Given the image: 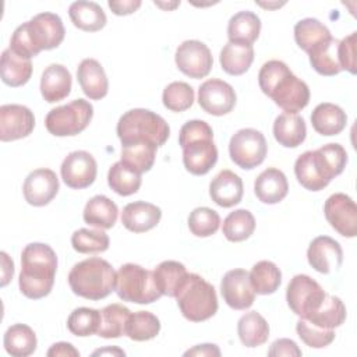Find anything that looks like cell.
Wrapping results in <instances>:
<instances>
[{
  "label": "cell",
  "mask_w": 357,
  "mask_h": 357,
  "mask_svg": "<svg viewBox=\"0 0 357 357\" xmlns=\"http://www.w3.org/2000/svg\"><path fill=\"white\" fill-rule=\"evenodd\" d=\"M261 91L269 96L284 113H298L310 102L308 85L297 78L286 63L280 60L266 61L258 73Z\"/></svg>",
  "instance_id": "6da1fadb"
},
{
  "label": "cell",
  "mask_w": 357,
  "mask_h": 357,
  "mask_svg": "<svg viewBox=\"0 0 357 357\" xmlns=\"http://www.w3.org/2000/svg\"><path fill=\"white\" fill-rule=\"evenodd\" d=\"M57 255L43 243H31L21 252V272L18 284L21 293L32 300L46 297L54 284Z\"/></svg>",
  "instance_id": "7a4b0ae2"
},
{
  "label": "cell",
  "mask_w": 357,
  "mask_h": 357,
  "mask_svg": "<svg viewBox=\"0 0 357 357\" xmlns=\"http://www.w3.org/2000/svg\"><path fill=\"white\" fill-rule=\"evenodd\" d=\"M178 144L184 167L194 176L206 174L218 162L213 131L204 120H190L180 128Z\"/></svg>",
  "instance_id": "3957f363"
},
{
  "label": "cell",
  "mask_w": 357,
  "mask_h": 357,
  "mask_svg": "<svg viewBox=\"0 0 357 357\" xmlns=\"http://www.w3.org/2000/svg\"><path fill=\"white\" fill-rule=\"evenodd\" d=\"M68 284L74 294L98 301L107 297L114 290L116 272L106 259L92 257L71 268Z\"/></svg>",
  "instance_id": "277c9868"
},
{
  "label": "cell",
  "mask_w": 357,
  "mask_h": 357,
  "mask_svg": "<svg viewBox=\"0 0 357 357\" xmlns=\"http://www.w3.org/2000/svg\"><path fill=\"white\" fill-rule=\"evenodd\" d=\"M116 130L121 145L146 142L159 148L170 135L166 120L148 109H131L126 112L119 119Z\"/></svg>",
  "instance_id": "5b68a950"
},
{
  "label": "cell",
  "mask_w": 357,
  "mask_h": 357,
  "mask_svg": "<svg viewBox=\"0 0 357 357\" xmlns=\"http://www.w3.org/2000/svg\"><path fill=\"white\" fill-rule=\"evenodd\" d=\"M176 300L183 317L191 322L206 321L218 311L215 287L197 273H188Z\"/></svg>",
  "instance_id": "8992f818"
},
{
  "label": "cell",
  "mask_w": 357,
  "mask_h": 357,
  "mask_svg": "<svg viewBox=\"0 0 357 357\" xmlns=\"http://www.w3.org/2000/svg\"><path fill=\"white\" fill-rule=\"evenodd\" d=\"M114 291L123 301L135 304H151L162 297L153 278V271H148L137 264H124L119 268Z\"/></svg>",
  "instance_id": "52a82bcc"
},
{
  "label": "cell",
  "mask_w": 357,
  "mask_h": 357,
  "mask_svg": "<svg viewBox=\"0 0 357 357\" xmlns=\"http://www.w3.org/2000/svg\"><path fill=\"white\" fill-rule=\"evenodd\" d=\"M93 106L85 99H74L67 105L52 109L46 119V130L56 137H73L82 132L91 123Z\"/></svg>",
  "instance_id": "ba28073f"
},
{
  "label": "cell",
  "mask_w": 357,
  "mask_h": 357,
  "mask_svg": "<svg viewBox=\"0 0 357 357\" xmlns=\"http://www.w3.org/2000/svg\"><path fill=\"white\" fill-rule=\"evenodd\" d=\"M268 145L264 134L254 128H241L229 142L230 159L241 169L251 170L259 166L266 156Z\"/></svg>",
  "instance_id": "9c48e42d"
},
{
  "label": "cell",
  "mask_w": 357,
  "mask_h": 357,
  "mask_svg": "<svg viewBox=\"0 0 357 357\" xmlns=\"http://www.w3.org/2000/svg\"><path fill=\"white\" fill-rule=\"evenodd\" d=\"M325 296V290L317 280L301 273L291 278L286 290V301L290 310L303 319L318 310Z\"/></svg>",
  "instance_id": "30bf717a"
},
{
  "label": "cell",
  "mask_w": 357,
  "mask_h": 357,
  "mask_svg": "<svg viewBox=\"0 0 357 357\" xmlns=\"http://www.w3.org/2000/svg\"><path fill=\"white\" fill-rule=\"evenodd\" d=\"M22 25L32 47L38 54L42 50H52L57 47L66 35L63 21L54 13H39Z\"/></svg>",
  "instance_id": "8fae6325"
},
{
  "label": "cell",
  "mask_w": 357,
  "mask_h": 357,
  "mask_svg": "<svg viewBox=\"0 0 357 357\" xmlns=\"http://www.w3.org/2000/svg\"><path fill=\"white\" fill-rule=\"evenodd\" d=\"M177 68L190 78L199 79L206 77L213 66V59L209 47L201 40H184L176 50Z\"/></svg>",
  "instance_id": "7c38bea8"
},
{
  "label": "cell",
  "mask_w": 357,
  "mask_h": 357,
  "mask_svg": "<svg viewBox=\"0 0 357 357\" xmlns=\"http://www.w3.org/2000/svg\"><path fill=\"white\" fill-rule=\"evenodd\" d=\"M324 213L329 225L343 237L357 234V206L356 202L343 192L332 194L324 205Z\"/></svg>",
  "instance_id": "4fadbf2b"
},
{
  "label": "cell",
  "mask_w": 357,
  "mask_h": 357,
  "mask_svg": "<svg viewBox=\"0 0 357 357\" xmlns=\"http://www.w3.org/2000/svg\"><path fill=\"white\" fill-rule=\"evenodd\" d=\"M61 178L67 187L82 190L89 187L98 173L95 158L86 151H74L68 153L60 167Z\"/></svg>",
  "instance_id": "5bb4252c"
},
{
  "label": "cell",
  "mask_w": 357,
  "mask_h": 357,
  "mask_svg": "<svg viewBox=\"0 0 357 357\" xmlns=\"http://www.w3.org/2000/svg\"><path fill=\"white\" fill-rule=\"evenodd\" d=\"M236 99L233 86L223 79L212 78L202 82L198 88V103L212 116L230 113L236 105Z\"/></svg>",
  "instance_id": "9a60e30c"
},
{
  "label": "cell",
  "mask_w": 357,
  "mask_h": 357,
  "mask_svg": "<svg viewBox=\"0 0 357 357\" xmlns=\"http://www.w3.org/2000/svg\"><path fill=\"white\" fill-rule=\"evenodd\" d=\"M220 293L226 304L233 310H247L254 304L255 291L245 269L227 271L220 282Z\"/></svg>",
  "instance_id": "2e32d148"
},
{
  "label": "cell",
  "mask_w": 357,
  "mask_h": 357,
  "mask_svg": "<svg viewBox=\"0 0 357 357\" xmlns=\"http://www.w3.org/2000/svg\"><path fill=\"white\" fill-rule=\"evenodd\" d=\"M35 127L33 113L22 105L0 106V139L3 142L28 137Z\"/></svg>",
  "instance_id": "e0dca14e"
},
{
  "label": "cell",
  "mask_w": 357,
  "mask_h": 357,
  "mask_svg": "<svg viewBox=\"0 0 357 357\" xmlns=\"http://www.w3.org/2000/svg\"><path fill=\"white\" fill-rule=\"evenodd\" d=\"M22 192L29 205L45 206L57 195L59 178L50 169H36L26 176Z\"/></svg>",
  "instance_id": "ac0fdd59"
},
{
  "label": "cell",
  "mask_w": 357,
  "mask_h": 357,
  "mask_svg": "<svg viewBox=\"0 0 357 357\" xmlns=\"http://www.w3.org/2000/svg\"><path fill=\"white\" fill-rule=\"evenodd\" d=\"M308 264L319 273H329L340 268L343 251L340 244L329 236L315 237L307 250Z\"/></svg>",
  "instance_id": "d6986e66"
},
{
  "label": "cell",
  "mask_w": 357,
  "mask_h": 357,
  "mask_svg": "<svg viewBox=\"0 0 357 357\" xmlns=\"http://www.w3.org/2000/svg\"><path fill=\"white\" fill-rule=\"evenodd\" d=\"M244 194L243 180L231 170L219 172L209 184V195L215 204L222 208L237 205Z\"/></svg>",
  "instance_id": "ffe728a7"
},
{
  "label": "cell",
  "mask_w": 357,
  "mask_h": 357,
  "mask_svg": "<svg viewBox=\"0 0 357 357\" xmlns=\"http://www.w3.org/2000/svg\"><path fill=\"white\" fill-rule=\"evenodd\" d=\"M160 218V208L145 201L130 202L123 208L121 212L123 226L132 233H144L156 227Z\"/></svg>",
  "instance_id": "44dd1931"
},
{
  "label": "cell",
  "mask_w": 357,
  "mask_h": 357,
  "mask_svg": "<svg viewBox=\"0 0 357 357\" xmlns=\"http://www.w3.org/2000/svg\"><path fill=\"white\" fill-rule=\"evenodd\" d=\"M77 79L82 92L92 100L107 95L109 81L102 64L95 59H84L77 68Z\"/></svg>",
  "instance_id": "7402d4cb"
},
{
  "label": "cell",
  "mask_w": 357,
  "mask_h": 357,
  "mask_svg": "<svg viewBox=\"0 0 357 357\" xmlns=\"http://www.w3.org/2000/svg\"><path fill=\"white\" fill-rule=\"evenodd\" d=\"M71 74L63 64H50L40 78V93L49 103L60 102L71 92Z\"/></svg>",
  "instance_id": "603a6c76"
},
{
  "label": "cell",
  "mask_w": 357,
  "mask_h": 357,
  "mask_svg": "<svg viewBox=\"0 0 357 357\" xmlns=\"http://www.w3.org/2000/svg\"><path fill=\"white\" fill-rule=\"evenodd\" d=\"M254 192L264 204H278L289 192V183L284 173L276 167H268L255 178Z\"/></svg>",
  "instance_id": "cb8c5ba5"
},
{
  "label": "cell",
  "mask_w": 357,
  "mask_h": 357,
  "mask_svg": "<svg viewBox=\"0 0 357 357\" xmlns=\"http://www.w3.org/2000/svg\"><path fill=\"white\" fill-rule=\"evenodd\" d=\"M346 123V112L335 103H319L311 113V124L314 130L325 137L340 134L344 130Z\"/></svg>",
  "instance_id": "d4e9b609"
},
{
  "label": "cell",
  "mask_w": 357,
  "mask_h": 357,
  "mask_svg": "<svg viewBox=\"0 0 357 357\" xmlns=\"http://www.w3.org/2000/svg\"><path fill=\"white\" fill-rule=\"evenodd\" d=\"M307 135L305 121L300 114L282 113L275 119L273 137L284 148L301 145Z\"/></svg>",
  "instance_id": "484cf974"
},
{
  "label": "cell",
  "mask_w": 357,
  "mask_h": 357,
  "mask_svg": "<svg viewBox=\"0 0 357 357\" xmlns=\"http://www.w3.org/2000/svg\"><path fill=\"white\" fill-rule=\"evenodd\" d=\"M1 81L13 88L25 85L32 75L31 59L18 56L10 47L3 50L0 61Z\"/></svg>",
  "instance_id": "4316f807"
},
{
  "label": "cell",
  "mask_w": 357,
  "mask_h": 357,
  "mask_svg": "<svg viewBox=\"0 0 357 357\" xmlns=\"http://www.w3.org/2000/svg\"><path fill=\"white\" fill-rule=\"evenodd\" d=\"M294 174L297 181L310 191H321L331 183L325 177L314 151H305L296 159Z\"/></svg>",
  "instance_id": "83f0119b"
},
{
  "label": "cell",
  "mask_w": 357,
  "mask_h": 357,
  "mask_svg": "<svg viewBox=\"0 0 357 357\" xmlns=\"http://www.w3.org/2000/svg\"><path fill=\"white\" fill-rule=\"evenodd\" d=\"M68 15L74 26L85 32L100 31L107 22L103 8L95 1L78 0L71 3L68 7Z\"/></svg>",
  "instance_id": "f1b7e54d"
},
{
  "label": "cell",
  "mask_w": 357,
  "mask_h": 357,
  "mask_svg": "<svg viewBox=\"0 0 357 357\" xmlns=\"http://www.w3.org/2000/svg\"><path fill=\"white\" fill-rule=\"evenodd\" d=\"M220 66L230 75H241L251 67L254 61L252 45L227 42L220 50Z\"/></svg>",
  "instance_id": "f546056e"
},
{
  "label": "cell",
  "mask_w": 357,
  "mask_h": 357,
  "mask_svg": "<svg viewBox=\"0 0 357 357\" xmlns=\"http://www.w3.org/2000/svg\"><path fill=\"white\" fill-rule=\"evenodd\" d=\"M261 32V20L252 11L236 13L227 24L229 42L252 45Z\"/></svg>",
  "instance_id": "4dcf8cb0"
},
{
  "label": "cell",
  "mask_w": 357,
  "mask_h": 357,
  "mask_svg": "<svg viewBox=\"0 0 357 357\" xmlns=\"http://www.w3.org/2000/svg\"><path fill=\"white\" fill-rule=\"evenodd\" d=\"M188 272L181 262L163 261L153 269V278L162 296L174 297L185 282Z\"/></svg>",
  "instance_id": "1f68e13d"
},
{
  "label": "cell",
  "mask_w": 357,
  "mask_h": 357,
  "mask_svg": "<svg viewBox=\"0 0 357 357\" xmlns=\"http://www.w3.org/2000/svg\"><path fill=\"white\" fill-rule=\"evenodd\" d=\"M117 205L106 195L92 197L86 202L82 213L85 223L99 229H112L117 220Z\"/></svg>",
  "instance_id": "d6a6232c"
},
{
  "label": "cell",
  "mask_w": 357,
  "mask_h": 357,
  "mask_svg": "<svg viewBox=\"0 0 357 357\" xmlns=\"http://www.w3.org/2000/svg\"><path fill=\"white\" fill-rule=\"evenodd\" d=\"M6 351L13 357H28L36 350V335L33 329L25 324L11 325L3 339Z\"/></svg>",
  "instance_id": "836d02e7"
},
{
  "label": "cell",
  "mask_w": 357,
  "mask_h": 357,
  "mask_svg": "<svg viewBox=\"0 0 357 357\" xmlns=\"http://www.w3.org/2000/svg\"><path fill=\"white\" fill-rule=\"evenodd\" d=\"M237 333L245 347H258L269 337V325L257 311L245 312L237 322Z\"/></svg>",
  "instance_id": "e575fe53"
},
{
  "label": "cell",
  "mask_w": 357,
  "mask_h": 357,
  "mask_svg": "<svg viewBox=\"0 0 357 357\" xmlns=\"http://www.w3.org/2000/svg\"><path fill=\"white\" fill-rule=\"evenodd\" d=\"M337 45H339V40L335 38H331L324 43L315 46L308 53L310 63L318 74L332 77L342 71V67L337 59Z\"/></svg>",
  "instance_id": "d590c367"
},
{
  "label": "cell",
  "mask_w": 357,
  "mask_h": 357,
  "mask_svg": "<svg viewBox=\"0 0 357 357\" xmlns=\"http://www.w3.org/2000/svg\"><path fill=\"white\" fill-rule=\"evenodd\" d=\"M307 321L324 329H335L346 321V307L339 297L326 294L318 310Z\"/></svg>",
  "instance_id": "8d00e7d4"
},
{
  "label": "cell",
  "mask_w": 357,
  "mask_h": 357,
  "mask_svg": "<svg viewBox=\"0 0 357 357\" xmlns=\"http://www.w3.org/2000/svg\"><path fill=\"white\" fill-rule=\"evenodd\" d=\"M331 38V31L317 18H304L294 25L296 43L307 53Z\"/></svg>",
  "instance_id": "74e56055"
},
{
  "label": "cell",
  "mask_w": 357,
  "mask_h": 357,
  "mask_svg": "<svg viewBox=\"0 0 357 357\" xmlns=\"http://www.w3.org/2000/svg\"><path fill=\"white\" fill-rule=\"evenodd\" d=\"M250 275V283L257 294H272L282 283L280 269L271 261H259L252 268Z\"/></svg>",
  "instance_id": "f35d334b"
},
{
  "label": "cell",
  "mask_w": 357,
  "mask_h": 357,
  "mask_svg": "<svg viewBox=\"0 0 357 357\" xmlns=\"http://www.w3.org/2000/svg\"><path fill=\"white\" fill-rule=\"evenodd\" d=\"M131 311L123 304L106 305L102 311L100 326L98 329V336L105 339H116L126 335V325Z\"/></svg>",
  "instance_id": "ab89813d"
},
{
  "label": "cell",
  "mask_w": 357,
  "mask_h": 357,
  "mask_svg": "<svg viewBox=\"0 0 357 357\" xmlns=\"http://www.w3.org/2000/svg\"><path fill=\"white\" fill-rule=\"evenodd\" d=\"M156 146L146 142H135L121 145V162L132 169L134 172L142 174L149 172L155 163Z\"/></svg>",
  "instance_id": "60d3db41"
},
{
  "label": "cell",
  "mask_w": 357,
  "mask_h": 357,
  "mask_svg": "<svg viewBox=\"0 0 357 357\" xmlns=\"http://www.w3.org/2000/svg\"><path fill=\"white\" fill-rule=\"evenodd\" d=\"M255 230V218L248 209H236L223 220L222 231L231 243L247 240Z\"/></svg>",
  "instance_id": "b9f144b4"
},
{
  "label": "cell",
  "mask_w": 357,
  "mask_h": 357,
  "mask_svg": "<svg viewBox=\"0 0 357 357\" xmlns=\"http://www.w3.org/2000/svg\"><path fill=\"white\" fill-rule=\"evenodd\" d=\"M141 174L126 166L121 160L110 166L107 173L109 187L119 195L128 197L135 194L141 187Z\"/></svg>",
  "instance_id": "7bdbcfd3"
},
{
  "label": "cell",
  "mask_w": 357,
  "mask_h": 357,
  "mask_svg": "<svg viewBox=\"0 0 357 357\" xmlns=\"http://www.w3.org/2000/svg\"><path fill=\"white\" fill-rule=\"evenodd\" d=\"M160 331L159 318L149 311L131 312L126 325V335L135 342H145L156 337Z\"/></svg>",
  "instance_id": "ee69618b"
},
{
  "label": "cell",
  "mask_w": 357,
  "mask_h": 357,
  "mask_svg": "<svg viewBox=\"0 0 357 357\" xmlns=\"http://www.w3.org/2000/svg\"><path fill=\"white\" fill-rule=\"evenodd\" d=\"M100 311L89 307H79L75 308L68 319H67V328L68 331L79 337L91 336L93 333H98V329L100 326Z\"/></svg>",
  "instance_id": "f6af8a7d"
},
{
  "label": "cell",
  "mask_w": 357,
  "mask_h": 357,
  "mask_svg": "<svg viewBox=\"0 0 357 357\" xmlns=\"http://www.w3.org/2000/svg\"><path fill=\"white\" fill-rule=\"evenodd\" d=\"M109 236L102 230L78 229L71 236V245L79 254L103 252L109 248Z\"/></svg>",
  "instance_id": "bcb514c9"
},
{
  "label": "cell",
  "mask_w": 357,
  "mask_h": 357,
  "mask_svg": "<svg viewBox=\"0 0 357 357\" xmlns=\"http://www.w3.org/2000/svg\"><path fill=\"white\" fill-rule=\"evenodd\" d=\"M162 100L166 109L172 112H184L194 103V89L191 85L183 81L170 82L162 95Z\"/></svg>",
  "instance_id": "7dc6e473"
},
{
  "label": "cell",
  "mask_w": 357,
  "mask_h": 357,
  "mask_svg": "<svg viewBox=\"0 0 357 357\" xmlns=\"http://www.w3.org/2000/svg\"><path fill=\"white\" fill-rule=\"evenodd\" d=\"M220 225V216L208 206L195 208L188 216V229L197 237H209L215 234Z\"/></svg>",
  "instance_id": "c3c4849f"
},
{
  "label": "cell",
  "mask_w": 357,
  "mask_h": 357,
  "mask_svg": "<svg viewBox=\"0 0 357 357\" xmlns=\"http://www.w3.org/2000/svg\"><path fill=\"white\" fill-rule=\"evenodd\" d=\"M296 331L298 337L310 347L314 349H322L329 346L335 340V332L333 329H324L319 326H315L307 319L300 318L296 324Z\"/></svg>",
  "instance_id": "681fc988"
},
{
  "label": "cell",
  "mask_w": 357,
  "mask_h": 357,
  "mask_svg": "<svg viewBox=\"0 0 357 357\" xmlns=\"http://www.w3.org/2000/svg\"><path fill=\"white\" fill-rule=\"evenodd\" d=\"M315 152L331 178L339 176L344 170L347 163V152L340 144H326L315 149Z\"/></svg>",
  "instance_id": "f907efd6"
},
{
  "label": "cell",
  "mask_w": 357,
  "mask_h": 357,
  "mask_svg": "<svg viewBox=\"0 0 357 357\" xmlns=\"http://www.w3.org/2000/svg\"><path fill=\"white\" fill-rule=\"evenodd\" d=\"M356 38L357 33L351 32L349 36L343 38L337 45V59L342 70H347L350 74L357 73L356 64Z\"/></svg>",
  "instance_id": "816d5d0a"
},
{
  "label": "cell",
  "mask_w": 357,
  "mask_h": 357,
  "mask_svg": "<svg viewBox=\"0 0 357 357\" xmlns=\"http://www.w3.org/2000/svg\"><path fill=\"white\" fill-rule=\"evenodd\" d=\"M268 356H290V357H300L301 350L297 346V343L291 339H278L271 344V349L268 350Z\"/></svg>",
  "instance_id": "f5cc1de1"
},
{
  "label": "cell",
  "mask_w": 357,
  "mask_h": 357,
  "mask_svg": "<svg viewBox=\"0 0 357 357\" xmlns=\"http://www.w3.org/2000/svg\"><path fill=\"white\" fill-rule=\"evenodd\" d=\"M107 4L116 15H128L141 7V0H109Z\"/></svg>",
  "instance_id": "db71d44e"
},
{
  "label": "cell",
  "mask_w": 357,
  "mask_h": 357,
  "mask_svg": "<svg viewBox=\"0 0 357 357\" xmlns=\"http://www.w3.org/2000/svg\"><path fill=\"white\" fill-rule=\"evenodd\" d=\"M49 357H78L79 351L67 342H57L47 350Z\"/></svg>",
  "instance_id": "11a10c76"
},
{
  "label": "cell",
  "mask_w": 357,
  "mask_h": 357,
  "mask_svg": "<svg viewBox=\"0 0 357 357\" xmlns=\"http://www.w3.org/2000/svg\"><path fill=\"white\" fill-rule=\"evenodd\" d=\"M184 356H201V357H204V356H206V357L216 356V357H219L220 356V350H219V347L216 344L205 343V344H198V346L187 350L184 353Z\"/></svg>",
  "instance_id": "9f6ffc18"
},
{
  "label": "cell",
  "mask_w": 357,
  "mask_h": 357,
  "mask_svg": "<svg viewBox=\"0 0 357 357\" xmlns=\"http://www.w3.org/2000/svg\"><path fill=\"white\" fill-rule=\"evenodd\" d=\"M0 255H1V264H3L1 283H0V286L4 287V286L10 282V279L13 278V273H14V264H13V261L8 258V255H7L4 251H3Z\"/></svg>",
  "instance_id": "6f0895ef"
},
{
  "label": "cell",
  "mask_w": 357,
  "mask_h": 357,
  "mask_svg": "<svg viewBox=\"0 0 357 357\" xmlns=\"http://www.w3.org/2000/svg\"><path fill=\"white\" fill-rule=\"evenodd\" d=\"M103 354H117V356H124L126 353L117 347H106V349H99V350H95L92 353V356H103Z\"/></svg>",
  "instance_id": "680465c9"
}]
</instances>
